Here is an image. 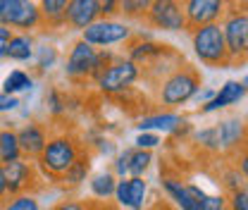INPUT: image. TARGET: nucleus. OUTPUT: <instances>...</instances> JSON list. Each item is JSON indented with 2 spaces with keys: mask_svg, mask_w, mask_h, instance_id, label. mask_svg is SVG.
Wrapping results in <instances>:
<instances>
[{
  "mask_svg": "<svg viewBox=\"0 0 248 210\" xmlns=\"http://www.w3.org/2000/svg\"><path fill=\"white\" fill-rule=\"evenodd\" d=\"M22 158V150L17 144V131L12 127H0V165L12 162Z\"/></svg>",
  "mask_w": 248,
  "mask_h": 210,
  "instance_id": "25",
  "label": "nucleus"
},
{
  "mask_svg": "<svg viewBox=\"0 0 248 210\" xmlns=\"http://www.w3.org/2000/svg\"><path fill=\"white\" fill-rule=\"evenodd\" d=\"M244 96H246V79H241V81L229 79L219 86V91H215V96L205 105H201V113L210 115V113H217V110H224V108L236 105L239 100H244Z\"/></svg>",
  "mask_w": 248,
  "mask_h": 210,
  "instance_id": "18",
  "label": "nucleus"
},
{
  "mask_svg": "<svg viewBox=\"0 0 248 210\" xmlns=\"http://www.w3.org/2000/svg\"><path fill=\"white\" fill-rule=\"evenodd\" d=\"M0 60H7V41L0 38Z\"/></svg>",
  "mask_w": 248,
  "mask_h": 210,
  "instance_id": "42",
  "label": "nucleus"
},
{
  "mask_svg": "<svg viewBox=\"0 0 248 210\" xmlns=\"http://www.w3.org/2000/svg\"><path fill=\"white\" fill-rule=\"evenodd\" d=\"M213 96H215V91H213V89H198V93H196V96H193L191 100H196V103L205 105V103H208V100H210Z\"/></svg>",
  "mask_w": 248,
  "mask_h": 210,
  "instance_id": "39",
  "label": "nucleus"
},
{
  "mask_svg": "<svg viewBox=\"0 0 248 210\" xmlns=\"http://www.w3.org/2000/svg\"><path fill=\"white\" fill-rule=\"evenodd\" d=\"M191 48H193L196 58L201 60V65H205V67H215V69L232 67L219 22L191 29Z\"/></svg>",
  "mask_w": 248,
  "mask_h": 210,
  "instance_id": "3",
  "label": "nucleus"
},
{
  "mask_svg": "<svg viewBox=\"0 0 248 210\" xmlns=\"http://www.w3.org/2000/svg\"><path fill=\"white\" fill-rule=\"evenodd\" d=\"M186 120L177 113V110H157V113H148L141 115L136 127L139 131H153V134H174L177 129H182Z\"/></svg>",
  "mask_w": 248,
  "mask_h": 210,
  "instance_id": "17",
  "label": "nucleus"
},
{
  "mask_svg": "<svg viewBox=\"0 0 248 210\" xmlns=\"http://www.w3.org/2000/svg\"><path fill=\"white\" fill-rule=\"evenodd\" d=\"M227 208L229 210H248L246 186H241V189H236V191H229V196H227Z\"/></svg>",
  "mask_w": 248,
  "mask_h": 210,
  "instance_id": "33",
  "label": "nucleus"
},
{
  "mask_svg": "<svg viewBox=\"0 0 248 210\" xmlns=\"http://www.w3.org/2000/svg\"><path fill=\"white\" fill-rule=\"evenodd\" d=\"M201 86H203L201 72L191 65H184V67H177L160 79L155 100L162 110H177L186 103H191V98L198 93Z\"/></svg>",
  "mask_w": 248,
  "mask_h": 210,
  "instance_id": "2",
  "label": "nucleus"
},
{
  "mask_svg": "<svg viewBox=\"0 0 248 210\" xmlns=\"http://www.w3.org/2000/svg\"><path fill=\"white\" fill-rule=\"evenodd\" d=\"M112 198L117 201L120 208L143 210L146 198H148V181H146V177H124V179H117Z\"/></svg>",
  "mask_w": 248,
  "mask_h": 210,
  "instance_id": "14",
  "label": "nucleus"
},
{
  "mask_svg": "<svg viewBox=\"0 0 248 210\" xmlns=\"http://www.w3.org/2000/svg\"><path fill=\"white\" fill-rule=\"evenodd\" d=\"M50 210H91V203H86L81 198H62Z\"/></svg>",
  "mask_w": 248,
  "mask_h": 210,
  "instance_id": "36",
  "label": "nucleus"
},
{
  "mask_svg": "<svg viewBox=\"0 0 248 210\" xmlns=\"http://www.w3.org/2000/svg\"><path fill=\"white\" fill-rule=\"evenodd\" d=\"M217 141H219V153L224 155H239L246 150V122L244 117L234 115L227 120L217 122Z\"/></svg>",
  "mask_w": 248,
  "mask_h": 210,
  "instance_id": "13",
  "label": "nucleus"
},
{
  "mask_svg": "<svg viewBox=\"0 0 248 210\" xmlns=\"http://www.w3.org/2000/svg\"><path fill=\"white\" fill-rule=\"evenodd\" d=\"M155 210H174V208H172V206H167V203H157Z\"/></svg>",
  "mask_w": 248,
  "mask_h": 210,
  "instance_id": "43",
  "label": "nucleus"
},
{
  "mask_svg": "<svg viewBox=\"0 0 248 210\" xmlns=\"http://www.w3.org/2000/svg\"><path fill=\"white\" fill-rule=\"evenodd\" d=\"M2 210H41V201L36 194H17L7 196V201L0 206Z\"/></svg>",
  "mask_w": 248,
  "mask_h": 210,
  "instance_id": "30",
  "label": "nucleus"
},
{
  "mask_svg": "<svg viewBox=\"0 0 248 210\" xmlns=\"http://www.w3.org/2000/svg\"><path fill=\"white\" fill-rule=\"evenodd\" d=\"M95 58H98V50L79 38L77 43H72V48H69V53H67V60H64V77H67L72 84L93 81Z\"/></svg>",
  "mask_w": 248,
  "mask_h": 210,
  "instance_id": "11",
  "label": "nucleus"
},
{
  "mask_svg": "<svg viewBox=\"0 0 248 210\" xmlns=\"http://www.w3.org/2000/svg\"><path fill=\"white\" fill-rule=\"evenodd\" d=\"M201 210H229L227 208V196L224 194H205Z\"/></svg>",
  "mask_w": 248,
  "mask_h": 210,
  "instance_id": "35",
  "label": "nucleus"
},
{
  "mask_svg": "<svg viewBox=\"0 0 248 210\" xmlns=\"http://www.w3.org/2000/svg\"><path fill=\"white\" fill-rule=\"evenodd\" d=\"M0 22L19 33H31L43 27L36 0H0Z\"/></svg>",
  "mask_w": 248,
  "mask_h": 210,
  "instance_id": "7",
  "label": "nucleus"
},
{
  "mask_svg": "<svg viewBox=\"0 0 248 210\" xmlns=\"http://www.w3.org/2000/svg\"><path fill=\"white\" fill-rule=\"evenodd\" d=\"M12 33H15V31L7 29V27H5V24L0 22V38H2V41H10V36H12Z\"/></svg>",
  "mask_w": 248,
  "mask_h": 210,
  "instance_id": "41",
  "label": "nucleus"
},
{
  "mask_svg": "<svg viewBox=\"0 0 248 210\" xmlns=\"http://www.w3.org/2000/svg\"><path fill=\"white\" fill-rule=\"evenodd\" d=\"M131 38H134V29L126 22L105 19V17H100L98 22H93L91 27L81 31V41L93 46L95 50H108L112 46H122V43H129Z\"/></svg>",
  "mask_w": 248,
  "mask_h": 210,
  "instance_id": "6",
  "label": "nucleus"
},
{
  "mask_svg": "<svg viewBox=\"0 0 248 210\" xmlns=\"http://www.w3.org/2000/svg\"><path fill=\"white\" fill-rule=\"evenodd\" d=\"M153 0H120V15L129 22H143V15Z\"/></svg>",
  "mask_w": 248,
  "mask_h": 210,
  "instance_id": "28",
  "label": "nucleus"
},
{
  "mask_svg": "<svg viewBox=\"0 0 248 210\" xmlns=\"http://www.w3.org/2000/svg\"><path fill=\"white\" fill-rule=\"evenodd\" d=\"M48 110L53 117H60L67 113V96L58 89H50L48 91Z\"/></svg>",
  "mask_w": 248,
  "mask_h": 210,
  "instance_id": "31",
  "label": "nucleus"
},
{
  "mask_svg": "<svg viewBox=\"0 0 248 210\" xmlns=\"http://www.w3.org/2000/svg\"><path fill=\"white\" fill-rule=\"evenodd\" d=\"M143 24L157 31H188L182 0H153L143 15Z\"/></svg>",
  "mask_w": 248,
  "mask_h": 210,
  "instance_id": "9",
  "label": "nucleus"
},
{
  "mask_svg": "<svg viewBox=\"0 0 248 210\" xmlns=\"http://www.w3.org/2000/svg\"><path fill=\"white\" fill-rule=\"evenodd\" d=\"M236 0H182L188 31L203 24H217Z\"/></svg>",
  "mask_w": 248,
  "mask_h": 210,
  "instance_id": "10",
  "label": "nucleus"
},
{
  "mask_svg": "<svg viewBox=\"0 0 248 210\" xmlns=\"http://www.w3.org/2000/svg\"><path fill=\"white\" fill-rule=\"evenodd\" d=\"M22 103H19V98L17 96H7V93H2L0 91V115H5V113H12V110H17Z\"/></svg>",
  "mask_w": 248,
  "mask_h": 210,
  "instance_id": "37",
  "label": "nucleus"
},
{
  "mask_svg": "<svg viewBox=\"0 0 248 210\" xmlns=\"http://www.w3.org/2000/svg\"><path fill=\"white\" fill-rule=\"evenodd\" d=\"M160 189L167 198V206H172L174 210H198L188 186L184 179L179 177H162L160 179Z\"/></svg>",
  "mask_w": 248,
  "mask_h": 210,
  "instance_id": "19",
  "label": "nucleus"
},
{
  "mask_svg": "<svg viewBox=\"0 0 248 210\" xmlns=\"http://www.w3.org/2000/svg\"><path fill=\"white\" fill-rule=\"evenodd\" d=\"M100 19V0H69L64 12V27L84 31Z\"/></svg>",
  "mask_w": 248,
  "mask_h": 210,
  "instance_id": "16",
  "label": "nucleus"
},
{
  "mask_svg": "<svg viewBox=\"0 0 248 210\" xmlns=\"http://www.w3.org/2000/svg\"><path fill=\"white\" fill-rule=\"evenodd\" d=\"M126 58L139 65V69H148L157 65L160 60L174 55L172 46H165V43H157V41H151V38H136V41H129L126 43Z\"/></svg>",
  "mask_w": 248,
  "mask_h": 210,
  "instance_id": "12",
  "label": "nucleus"
},
{
  "mask_svg": "<svg viewBox=\"0 0 248 210\" xmlns=\"http://www.w3.org/2000/svg\"><path fill=\"white\" fill-rule=\"evenodd\" d=\"M31 86H33V77L27 69H12L2 79V93H7V96H19L24 91H31Z\"/></svg>",
  "mask_w": 248,
  "mask_h": 210,
  "instance_id": "26",
  "label": "nucleus"
},
{
  "mask_svg": "<svg viewBox=\"0 0 248 210\" xmlns=\"http://www.w3.org/2000/svg\"><path fill=\"white\" fill-rule=\"evenodd\" d=\"M222 184H224V189H227V191H236V189L246 186V177H244V175H241L236 167H232L229 172H224Z\"/></svg>",
  "mask_w": 248,
  "mask_h": 210,
  "instance_id": "34",
  "label": "nucleus"
},
{
  "mask_svg": "<svg viewBox=\"0 0 248 210\" xmlns=\"http://www.w3.org/2000/svg\"><path fill=\"white\" fill-rule=\"evenodd\" d=\"M33 48H36V41L31 33H19L15 31L7 41V60L15 62H29L33 60Z\"/></svg>",
  "mask_w": 248,
  "mask_h": 210,
  "instance_id": "22",
  "label": "nucleus"
},
{
  "mask_svg": "<svg viewBox=\"0 0 248 210\" xmlns=\"http://www.w3.org/2000/svg\"><path fill=\"white\" fill-rule=\"evenodd\" d=\"M115 15H120V0H100V17L115 19Z\"/></svg>",
  "mask_w": 248,
  "mask_h": 210,
  "instance_id": "38",
  "label": "nucleus"
},
{
  "mask_svg": "<svg viewBox=\"0 0 248 210\" xmlns=\"http://www.w3.org/2000/svg\"><path fill=\"white\" fill-rule=\"evenodd\" d=\"M222 36H224V46L229 53L232 65H244L248 55V12L246 5L234 2L229 7V12L222 17L219 22Z\"/></svg>",
  "mask_w": 248,
  "mask_h": 210,
  "instance_id": "4",
  "label": "nucleus"
},
{
  "mask_svg": "<svg viewBox=\"0 0 248 210\" xmlns=\"http://www.w3.org/2000/svg\"><path fill=\"white\" fill-rule=\"evenodd\" d=\"M15 131H17V144H19V150H22V158H27V160H36L41 155V150L46 148L48 136H50L46 124L33 120L22 124Z\"/></svg>",
  "mask_w": 248,
  "mask_h": 210,
  "instance_id": "15",
  "label": "nucleus"
},
{
  "mask_svg": "<svg viewBox=\"0 0 248 210\" xmlns=\"http://www.w3.org/2000/svg\"><path fill=\"white\" fill-rule=\"evenodd\" d=\"M193 141H196L198 148L203 150V153H208V155H217V153H219V141H217L215 127H205V129L196 131V134H193Z\"/></svg>",
  "mask_w": 248,
  "mask_h": 210,
  "instance_id": "29",
  "label": "nucleus"
},
{
  "mask_svg": "<svg viewBox=\"0 0 248 210\" xmlns=\"http://www.w3.org/2000/svg\"><path fill=\"white\" fill-rule=\"evenodd\" d=\"M153 165V150L129 148V160H126V177H146V172Z\"/></svg>",
  "mask_w": 248,
  "mask_h": 210,
  "instance_id": "24",
  "label": "nucleus"
},
{
  "mask_svg": "<svg viewBox=\"0 0 248 210\" xmlns=\"http://www.w3.org/2000/svg\"><path fill=\"white\" fill-rule=\"evenodd\" d=\"M86 150V144H81V139L72 131H58L53 136H48L46 148L41 150V155L33 160L38 175L43 181H58L77 162V158Z\"/></svg>",
  "mask_w": 248,
  "mask_h": 210,
  "instance_id": "1",
  "label": "nucleus"
},
{
  "mask_svg": "<svg viewBox=\"0 0 248 210\" xmlns=\"http://www.w3.org/2000/svg\"><path fill=\"white\" fill-rule=\"evenodd\" d=\"M141 79V69L139 65L129 60L126 55H115V60L105 67V72L93 81L98 91L103 96H110V98H122L129 91L134 89V84Z\"/></svg>",
  "mask_w": 248,
  "mask_h": 210,
  "instance_id": "5",
  "label": "nucleus"
},
{
  "mask_svg": "<svg viewBox=\"0 0 248 210\" xmlns=\"http://www.w3.org/2000/svg\"><path fill=\"white\" fill-rule=\"evenodd\" d=\"M2 175L7 184V196L17 194H36L43 189V177L36 170V162L27 158H17L12 162L2 165Z\"/></svg>",
  "mask_w": 248,
  "mask_h": 210,
  "instance_id": "8",
  "label": "nucleus"
},
{
  "mask_svg": "<svg viewBox=\"0 0 248 210\" xmlns=\"http://www.w3.org/2000/svg\"><path fill=\"white\" fill-rule=\"evenodd\" d=\"M58 60H60V53H58V48L53 43H43V46L33 48V67H36L38 74L50 72L58 65Z\"/></svg>",
  "mask_w": 248,
  "mask_h": 210,
  "instance_id": "27",
  "label": "nucleus"
},
{
  "mask_svg": "<svg viewBox=\"0 0 248 210\" xmlns=\"http://www.w3.org/2000/svg\"><path fill=\"white\" fill-rule=\"evenodd\" d=\"M115 186H117V177L112 175V170H100V172H95L93 177H89L91 196L93 198H98V201H108V198H112Z\"/></svg>",
  "mask_w": 248,
  "mask_h": 210,
  "instance_id": "23",
  "label": "nucleus"
},
{
  "mask_svg": "<svg viewBox=\"0 0 248 210\" xmlns=\"http://www.w3.org/2000/svg\"><path fill=\"white\" fill-rule=\"evenodd\" d=\"M160 144H162L160 134H153V131H139L136 139H134V148L141 150H155Z\"/></svg>",
  "mask_w": 248,
  "mask_h": 210,
  "instance_id": "32",
  "label": "nucleus"
},
{
  "mask_svg": "<svg viewBox=\"0 0 248 210\" xmlns=\"http://www.w3.org/2000/svg\"><path fill=\"white\" fill-rule=\"evenodd\" d=\"M89 177H91V153L84 150V153L77 158V162L58 179V186H60L62 191H74V189H79L81 184H86Z\"/></svg>",
  "mask_w": 248,
  "mask_h": 210,
  "instance_id": "20",
  "label": "nucleus"
},
{
  "mask_svg": "<svg viewBox=\"0 0 248 210\" xmlns=\"http://www.w3.org/2000/svg\"><path fill=\"white\" fill-rule=\"evenodd\" d=\"M38 2V12H41V22L46 29H62L64 27V12L69 0H36Z\"/></svg>",
  "mask_w": 248,
  "mask_h": 210,
  "instance_id": "21",
  "label": "nucleus"
},
{
  "mask_svg": "<svg viewBox=\"0 0 248 210\" xmlns=\"http://www.w3.org/2000/svg\"><path fill=\"white\" fill-rule=\"evenodd\" d=\"M7 201V184H5V175H2V165H0V206Z\"/></svg>",
  "mask_w": 248,
  "mask_h": 210,
  "instance_id": "40",
  "label": "nucleus"
}]
</instances>
